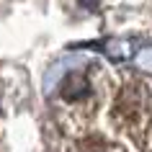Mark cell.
<instances>
[{
	"instance_id": "6da1fadb",
	"label": "cell",
	"mask_w": 152,
	"mask_h": 152,
	"mask_svg": "<svg viewBox=\"0 0 152 152\" xmlns=\"http://www.w3.org/2000/svg\"><path fill=\"white\" fill-rule=\"evenodd\" d=\"M113 88V72L101 64L72 70L59 85V124L72 139L88 137V132L106 116Z\"/></svg>"
},
{
	"instance_id": "7a4b0ae2",
	"label": "cell",
	"mask_w": 152,
	"mask_h": 152,
	"mask_svg": "<svg viewBox=\"0 0 152 152\" xmlns=\"http://www.w3.org/2000/svg\"><path fill=\"white\" fill-rule=\"evenodd\" d=\"M106 116L119 137L137 150L152 152V75H113Z\"/></svg>"
},
{
	"instance_id": "3957f363",
	"label": "cell",
	"mask_w": 152,
	"mask_h": 152,
	"mask_svg": "<svg viewBox=\"0 0 152 152\" xmlns=\"http://www.w3.org/2000/svg\"><path fill=\"white\" fill-rule=\"evenodd\" d=\"M72 152H124L121 147L116 144H108V142H90L85 137H77V144Z\"/></svg>"
}]
</instances>
